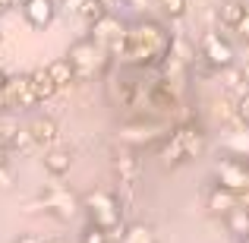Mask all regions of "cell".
I'll use <instances>...</instances> for the list:
<instances>
[{
    "mask_svg": "<svg viewBox=\"0 0 249 243\" xmlns=\"http://www.w3.org/2000/svg\"><path fill=\"white\" fill-rule=\"evenodd\" d=\"M174 35L155 19H139V22L126 25L120 35V41L110 48V60H117L120 67L133 70H152L167 57Z\"/></svg>",
    "mask_w": 249,
    "mask_h": 243,
    "instance_id": "6da1fadb",
    "label": "cell"
},
{
    "mask_svg": "<svg viewBox=\"0 0 249 243\" xmlns=\"http://www.w3.org/2000/svg\"><path fill=\"white\" fill-rule=\"evenodd\" d=\"M208 149V136L205 130L196 120H180L170 127V133L158 142V158L167 168H177V164H186L193 158H202Z\"/></svg>",
    "mask_w": 249,
    "mask_h": 243,
    "instance_id": "7a4b0ae2",
    "label": "cell"
},
{
    "mask_svg": "<svg viewBox=\"0 0 249 243\" xmlns=\"http://www.w3.org/2000/svg\"><path fill=\"white\" fill-rule=\"evenodd\" d=\"M67 60H70V67H73V79L76 82H89V79L101 76L104 70L110 67L107 48H101V44L91 41V38H82V41L70 44Z\"/></svg>",
    "mask_w": 249,
    "mask_h": 243,
    "instance_id": "3957f363",
    "label": "cell"
},
{
    "mask_svg": "<svg viewBox=\"0 0 249 243\" xmlns=\"http://www.w3.org/2000/svg\"><path fill=\"white\" fill-rule=\"evenodd\" d=\"M79 208L89 215V224H98L101 231L114 234L120 227V199H117L110 189L98 187V189H89V193L79 199Z\"/></svg>",
    "mask_w": 249,
    "mask_h": 243,
    "instance_id": "277c9868",
    "label": "cell"
},
{
    "mask_svg": "<svg viewBox=\"0 0 249 243\" xmlns=\"http://www.w3.org/2000/svg\"><path fill=\"white\" fill-rule=\"evenodd\" d=\"M167 133H170V123H164V120H133L117 130V142L133 146L142 152L145 146H158Z\"/></svg>",
    "mask_w": 249,
    "mask_h": 243,
    "instance_id": "5b68a950",
    "label": "cell"
},
{
    "mask_svg": "<svg viewBox=\"0 0 249 243\" xmlns=\"http://www.w3.org/2000/svg\"><path fill=\"white\" fill-rule=\"evenodd\" d=\"M214 183L237 196L243 189H249V158H237V155L218 158L214 161Z\"/></svg>",
    "mask_w": 249,
    "mask_h": 243,
    "instance_id": "8992f818",
    "label": "cell"
},
{
    "mask_svg": "<svg viewBox=\"0 0 249 243\" xmlns=\"http://www.w3.org/2000/svg\"><path fill=\"white\" fill-rule=\"evenodd\" d=\"M114 174H117V180H120V187L126 189V193H133V189L139 187V180H142L139 149L123 146V142H120V149L114 152Z\"/></svg>",
    "mask_w": 249,
    "mask_h": 243,
    "instance_id": "52a82bcc",
    "label": "cell"
},
{
    "mask_svg": "<svg viewBox=\"0 0 249 243\" xmlns=\"http://www.w3.org/2000/svg\"><path fill=\"white\" fill-rule=\"evenodd\" d=\"M199 51H202V57H205V63L212 70H227V67H233V60H237L233 44L227 41L221 32H205L202 41H199Z\"/></svg>",
    "mask_w": 249,
    "mask_h": 243,
    "instance_id": "ba28073f",
    "label": "cell"
},
{
    "mask_svg": "<svg viewBox=\"0 0 249 243\" xmlns=\"http://www.w3.org/2000/svg\"><path fill=\"white\" fill-rule=\"evenodd\" d=\"M38 206H41V212L54 215V218H60V221H70L79 212V199L63 187H48L41 193V199H38Z\"/></svg>",
    "mask_w": 249,
    "mask_h": 243,
    "instance_id": "9c48e42d",
    "label": "cell"
},
{
    "mask_svg": "<svg viewBox=\"0 0 249 243\" xmlns=\"http://www.w3.org/2000/svg\"><path fill=\"white\" fill-rule=\"evenodd\" d=\"M123 29H126V22H123V19H117L114 10H107L104 16H98L95 22H91V35L89 38H91V41H98L101 48H107V54H110V48L120 41Z\"/></svg>",
    "mask_w": 249,
    "mask_h": 243,
    "instance_id": "30bf717a",
    "label": "cell"
},
{
    "mask_svg": "<svg viewBox=\"0 0 249 243\" xmlns=\"http://www.w3.org/2000/svg\"><path fill=\"white\" fill-rule=\"evenodd\" d=\"M22 16L32 29H48L57 19V0H22Z\"/></svg>",
    "mask_w": 249,
    "mask_h": 243,
    "instance_id": "8fae6325",
    "label": "cell"
},
{
    "mask_svg": "<svg viewBox=\"0 0 249 243\" xmlns=\"http://www.w3.org/2000/svg\"><path fill=\"white\" fill-rule=\"evenodd\" d=\"M3 98H6V104H16V108H35L38 98H35V92H32V85H29V73L6 79Z\"/></svg>",
    "mask_w": 249,
    "mask_h": 243,
    "instance_id": "7c38bea8",
    "label": "cell"
},
{
    "mask_svg": "<svg viewBox=\"0 0 249 243\" xmlns=\"http://www.w3.org/2000/svg\"><path fill=\"white\" fill-rule=\"evenodd\" d=\"M25 130H29L35 149H51V146H57V139H60V130H57V123L51 120V117H35Z\"/></svg>",
    "mask_w": 249,
    "mask_h": 243,
    "instance_id": "4fadbf2b",
    "label": "cell"
},
{
    "mask_svg": "<svg viewBox=\"0 0 249 243\" xmlns=\"http://www.w3.org/2000/svg\"><path fill=\"white\" fill-rule=\"evenodd\" d=\"M237 206H240L237 193H231V189L218 187V183H214V187L205 193V208H208L212 215H221V218H224V215L231 212V208H237Z\"/></svg>",
    "mask_w": 249,
    "mask_h": 243,
    "instance_id": "5bb4252c",
    "label": "cell"
},
{
    "mask_svg": "<svg viewBox=\"0 0 249 243\" xmlns=\"http://www.w3.org/2000/svg\"><path fill=\"white\" fill-rule=\"evenodd\" d=\"M29 85H32V92H35V98H38V104H44V101H51V98L57 95V85H54V79L48 76V70L44 67H35L29 73Z\"/></svg>",
    "mask_w": 249,
    "mask_h": 243,
    "instance_id": "9a60e30c",
    "label": "cell"
},
{
    "mask_svg": "<svg viewBox=\"0 0 249 243\" xmlns=\"http://www.w3.org/2000/svg\"><path fill=\"white\" fill-rule=\"evenodd\" d=\"M41 161H44V170H48V174L60 177L73 168V152H70V149H60V146H51Z\"/></svg>",
    "mask_w": 249,
    "mask_h": 243,
    "instance_id": "2e32d148",
    "label": "cell"
},
{
    "mask_svg": "<svg viewBox=\"0 0 249 243\" xmlns=\"http://www.w3.org/2000/svg\"><path fill=\"white\" fill-rule=\"evenodd\" d=\"M221 149H224L227 155H237V158H249V123H243V127L233 130V133H227L224 139H221Z\"/></svg>",
    "mask_w": 249,
    "mask_h": 243,
    "instance_id": "e0dca14e",
    "label": "cell"
},
{
    "mask_svg": "<svg viewBox=\"0 0 249 243\" xmlns=\"http://www.w3.org/2000/svg\"><path fill=\"white\" fill-rule=\"evenodd\" d=\"M44 70H48V76L54 79L57 89H70V85L76 82V79H73V67H70L67 57H57V60H51Z\"/></svg>",
    "mask_w": 249,
    "mask_h": 243,
    "instance_id": "ac0fdd59",
    "label": "cell"
},
{
    "mask_svg": "<svg viewBox=\"0 0 249 243\" xmlns=\"http://www.w3.org/2000/svg\"><path fill=\"white\" fill-rule=\"evenodd\" d=\"M224 224L233 237H246L249 234V208H240V206L231 208V212L224 215Z\"/></svg>",
    "mask_w": 249,
    "mask_h": 243,
    "instance_id": "d6986e66",
    "label": "cell"
},
{
    "mask_svg": "<svg viewBox=\"0 0 249 243\" xmlns=\"http://www.w3.org/2000/svg\"><path fill=\"white\" fill-rule=\"evenodd\" d=\"M120 243H158V240H155V231L148 224H129L126 231H123Z\"/></svg>",
    "mask_w": 249,
    "mask_h": 243,
    "instance_id": "ffe728a7",
    "label": "cell"
},
{
    "mask_svg": "<svg viewBox=\"0 0 249 243\" xmlns=\"http://www.w3.org/2000/svg\"><path fill=\"white\" fill-rule=\"evenodd\" d=\"M243 10H246L243 0H224V3H221V22L233 29V25H237V19L243 16Z\"/></svg>",
    "mask_w": 249,
    "mask_h": 243,
    "instance_id": "44dd1931",
    "label": "cell"
},
{
    "mask_svg": "<svg viewBox=\"0 0 249 243\" xmlns=\"http://www.w3.org/2000/svg\"><path fill=\"white\" fill-rule=\"evenodd\" d=\"M104 13H107V10H104V6H101V3H98V0H85V3L79 6V13H76V16H82V19H85V22H89V25H91V22H95V19H98V16H104Z\"/></svg>",
    "mask_w": 249,
    "mask_h": 243,
    "instance_id": "7402d4cb",
    "label": "cell"
},
{
    "mask_svg": "<svg viewBox=\"0 0 249 243\" xmlns=\"http://www.w3.org/2000/svg\"><path fill=\"white\" fill-rule=\"evenodd\" d=\"M158 6H161V13L170 19H180L183 13H186V0H158Z\"/></svg>",
    "mask_w": 249,
    "mask_h": 243,
    "instance_id": "603a6c76",
    "label": "cell"
},
{
    "mask_svg": "<svg viewBox=\"0 0 249 243\" xmlns=\"http://www.w3.org/2000/svg\"><path fill=\"white\" fill-rule=\"evenodd\" d=\"M107 237H110V234L101 231L98 224H89V227L82 231V243H107Z\"/></svg>",
    "mask_w": 249,
    "mask_h": 243,
    "instance_id": "cb8c5ba5",
    "label": "cell"
},
{
    "mask_svg": "<svg viewBox=\"0 0 249 243\" xmlns=\"http://www.w3.org/2000/svg\"><path fill=\"white\" fill-rule=\"evenodd\" d=\"M233 32H237L240 38H246V41H249V6L243 10V16L237 19V25H233Z\"/></svg>",
    "mask_w": 249,
    "mask_h": 243,
    "instance_id": "d4e9b609",
    "label": "cell"
},
{
    "mask_svg": "<svg viewBox=\"0 0 249 243\" xmlns=\"http://www.w3.org/2000/svg\"><path fill=\"white\" fill-rule=\"evenodd\" d=\"M82 3H85V0H60V3H57V10H63V13H70V16H76Z\"/></svg>",
    "mask_w": 249,
    "mask_h": 243,
    "instance_id": "484cf974",
    "label": "cell"
},
{
    "mask_svg": "<svg viewBox=\"0 0 249 243\" xmlns=\"http://www.w3.org/2000/svg\"><path fill=\"white\" fill-rule=\"evenodd\" d=\"M16 243H44V237H38V234H19Z\"/></svg>",
    "mask_w": 249,
    "mask_h": 243,
    "instance_id": "4316f807",
    "label": "cell"
},
{
    "mask_svg": "<svg viewBox=\"0 0 249 243\" xmlns=\"http://www.w3.org/2000/svg\"><path fill=\"white\" fill-rule=\"evenodd\" d=\"M123 3H129V6H136V10H145V6H148V0H123Z\"/></svg>",
    "mask_w": 249,
    "mask_h": 243,
    "instance_id": "83f0119b",
    "label": "cell"
},
{
    "mask_svg": "<svg viewBox=\"0 0 249 243\" xmlns=\"http://www.w3.org/2000/svg\"><path fill=\"white\" fill-rule=\"evenodd\" d=\"M98 3H101L104 10H114V6H120V0H98Z\"/></svg>",
    "mask_w": 249,
    "mask_h": 243,
    "instance_id": "f1b7e54d",
    "label": "cell"
},
{
    "mask_svg": "<svg viewBox=\"0 0 249 243\" xmlns=\"http://www.w3.org/2000/svg\"><path fill=\"white\" fill-rule=\"evenodd\" d=\"M19 0H0V6H3V10H10V6H16Z\"/></svg>",
    "mask_w": 249,
    "mask_h": 243,
    "instance_id": "f546056e",
    "label": "cell"
},
{
    "mask_svg": "<svg viewBox=\"0 0 249 243\" xmlns=\"http://www.w3.org/2000/svg\"><path fill=\"white\" fill-rule=\"evenodd\" d=\"M6 79H10V76H6L3 70H0V92H3V85H6Z\"/></svg>",
    "mask_w": 249,
    "mask_h": 243,
    "instance_id": "4dcf8cb0",
    "label": "cell"
},
{
    "mask_svg": "<svg viewBox=\"0 0 249 243\" xmlns=\"http://www.w3.org/2000/svg\"><path fill=\"white\" fill-rule=\"evenodd\" d=\"M44 243H63V240H44Z\"/></svg>",
    "mask_w": 249,
    "mask_h": 243,
    "instance_id": "1f68e13d",
    "label": "cell"
},
{
    "mask_svg": "<svg viewBox=\"0 0 249 243\" xmlns=\"http://www.w3.org/2000/svg\"><path fill=\"white\" fill-rule=\"evenodd\" d=\"M243 243H249V234H246V237H243Z\"/></svg>",
    "mask_w": 249,
    "mask_h": 243,
    "instance_id": "d6a6232c",
    "label": "cell"
},
{
    "mask_svg": "<svg viewBox=\"0 0 249 243\" xmlns=\"http://www.w3.org/2000/svg\"><path fill=\"white\" fill-rule=\"evenodd\" d=\"M0 44H3V32H0Z\"/></svg>",
    "mask_w": 249,
    "mask_h": 243,
    "instance_id": "836d02e7",
    "label": "cell"
},
{
    "mask_svg": "<svg viewBox=\"0 0 249 243\" xmlns=\"http://www.w3.org/2000/svg\"><path fill=\"white\" fill-rule=\"evenodd\" d=\"M0 13H3V6H0Z\"/></svg>",
    "mask_w": 249,
    "mask_h": 243,
    "instance_id": "e575fe53",
    "label": "cell"
}]
</instances>
